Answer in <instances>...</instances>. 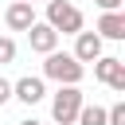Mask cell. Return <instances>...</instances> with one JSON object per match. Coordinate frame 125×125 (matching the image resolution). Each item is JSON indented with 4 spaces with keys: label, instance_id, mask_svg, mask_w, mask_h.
Returning <instances> with one entry per match:
<instances>
[{
    "label": "cell",
    "instance_id": "obj_1",
    "mask_svg": "<svg viewBox=\"0 0 125 125\" xmlns=\"http://www.w3.org/2000/svg\"><path fill=\"white\" fill-rule=\"evenodd\" d=\"M82 74H86V62H78L70 51L55 47L51 55H43V78H55L59 86H78Z\"/></svg>",
    "mask_w": 125,
    "mask_h": 125
},
{
    "label": "cell",
    "instance_id": "obj_2",
    "mask_svg": "<svg viewBox=\"0 0 125 125\" xmlns=\"http://www.w3.org/2000/svg\"><path fill=\"white\" fill-rule=\"evenodd\" d=\"M43 23H51L59 35H78V31L86 27L82 12H78L70 0H47V20H43Z\"/></svg>",
    "mask_w": 125,
    "mask_h": 125
},
{
    "label": "cell",
    "instance_id": "obj_3",
    "mask_svg": "<svg viewBox=\"0 0 125 125\" xmlns=\"http://www.w3.org/2000/svg\"><path fill=\"white\" fill-rule=\"evenodd\" d=\"M82 102H86V98H82L78 86H59V94L51 98V117H55V125H74Z\"/></svg>",
    "mask_w": 125,
    "mask_h": 125
},
{
    "label": "cell",
    "instance_id": "obj_4",
    "mask_svg": "<svg viewBox=\"0 0 125 125\" xmlns=\"http://www.w3.org/2000/svg\"><path fill=\"white\" fill-rule=\"evenodd\" d=\"M12 98H20L23 105H35V102L47 98V86H43L39 74H23L20 82H12Z\"/></svg>",
    "mask_w": 125,
    "mask_h": 125
},
{
    "label": "cell",
    "instance_id": "obj_5",
    "mask_svg": "<svg viewBox=\"0 0 125 125\" xmlns=\"http://www.w3.org/2000/svg\"><path fill=\"white\" fill-rule=\"evenodd\" d=\"M27 43H31V51H39V55H51L55 47H59V31L51 27V23H31L27 27Z\"/></svg>",
    "mask_w": 125,
    "mask_h": 125
},
{
    "label": "cell",
    "instance_id": "obj_6",
    "mask_svg": "<svg viewBox=\"0 0 125 125\" xmlns=\"http://www.w3.org/2000/svg\"><path fill=\"white\" fill-rule=\"evenodd\" d=\"M102 43H105V39H102L98 31H78L70 55H74L78 62H94V59H102Z\"/></svg>",
    "mask_w": 125,
    "mask_h": 125
},
{
    "label": "cell",
    "instance_id": "obj_7",
    "mask_svg": "<svg viewBox=\"0 0 125 125\" xmlns=\"http://www.w3.org/2000/svg\"><path fill=\"white\" fill-rule=\"evenodd\" d=\"M4 23H8L12 31H27V27L35 23V4H23V0H12V4L4 8Z\"/></svg>",
    "mask_w": 125,
    "mask_h": 125
},
{
    "label": "cell",
    "instance_id": "obj_8",
    "mask_svg": "<svg viewBox=\"0 0 125 125\" xmlns=\"http://www.w3.org/2000/svg\"><path fill=\"white\" fill-rule=\"evenodd\" d=\"M102 39H125V12H102V20H98V27H94Z\"/></svg>",
    "mask_w": 125,
    "mask_h": 125
},
{
    "label": "cell",
    "instance_id": "obj_9",
    "mask_svg": "<svg viewBox=\"0 0 125 125\" xmlns=\"http://www.w3.org/2000/svg\"><path fill=\"white\" fill-rule=\"evenodd\" d=\"M121 66H125L121 59H113V55H102V59H94V78H98V82H109V78H113Z\"/></svg>",
    "mask_w": 125,
    "mask_h": 125
},
{
    "label": "cell",
    "instance_id": "obj_10",
    "mask_svg": "<svg viewBox=\"0 0 125 125\" xmlns=\"http://www.w3.org/2000/svg\"><path fill=\"white\" fill-rule=\"evenodd\" d=\"M78 125H105V109L102 105H86L82 102V109H78V117H74Z\"/></svg>",
    "mask_w": 125,
    "mask_h": 125
},
{
    "label": "cell",
    "instance_id": "obj_11",
    "mask_svg": "<svg viewBox=\"0 0 125 125\" xmlns=\"http://www.w3.org/2000/svg\"><path fill=\"white\" fill-rule=\"evenodd\" d=\"M105 125H125V102H113L105 109Z\"/></svg>",
    "mask_w": 125,
    "mask_h": 125
},
{
    "label": "cell",
    "instance_id": "obj_12",
    "mask_svg": "<svg viewBox=\"0 0 125 125\" xmlns=\"http://www.w3.org/2000/svg\"><path fill=\"white\" fill-rule=\"evenodd\" d=\"M4 62H16V43L8 39V35H0V66Z\"/></svg>",
    "mask_w": 125,
    "mask_h": 125
},
{
    "label": "cell",
    "instance_id": "obj_13",
    "mask_svg": "<svg viewBox=\"0 0 125 125\" xmlns=\"http://www.w3.org/2000/svg\"><path fill=\"white\" fill-rule=\"evenodd\" d=\"M105 86H109V90H117V94H121V90H125V66H121V70H117V74H113V78H109V82H105Z\"/></svg>",
    "mask_w": 125,
    "mask_h": 125
},
{
    "label": "cell",
    "instance_id": "obj_14",
    "mask_svg": "<svg viewBox=\"0 0 125 125\" xmlns=\"http://www.w3.org/2000/svg\"><path fill=\"white\" fill-rule=\"evenodd\" d=\"M8 102H12V82L0 78V105H8Z\"/></svg>",
    "mask_w": 125,
    "mask_h": 125
},
{
    "label": "cell",
    "instance_id": "obj_15",
    "mask_svg": "<svg viewBox=\"0 0 125 125\" xmlns=\"http://www.w3.org/2000/svg\"><path fill=\"white\" fill-rule=\"evenodd\" d=\"M94 4H98L102 12H121V4H125V0H94Z\"/></svg>",
    "mask_w": 125,
    "mask_h": 125
},
{
    "label": "cell",
    "instance_id": "obj_16",
    "mask_svg": "<svg viewBox=\"0 0 125 125\" xmlns=\"http://www.w3.org/2000/svg\"><path fill=\"white\" fill-rule=\"evenodd\" d=\"M20 125H43V121H35V117H27V121H20Z\"/></svg>",
    "mask_w": 125,
    "mask_h": 125
},
{
    "label": "cell",
    "instance_id": "obj_17",
    "mask_svg": "<svg viewBox=\"0 0 125 125\" xmlns=\"http://www.w3.org/2000/svg\"><path fill=\"white\" fill-rule=\"evenodd\" d=\"M23 4H43V0H23Z\"/></svg>",
    "mask_w": 125,
    "mask_h": 125
}]
</instances>
